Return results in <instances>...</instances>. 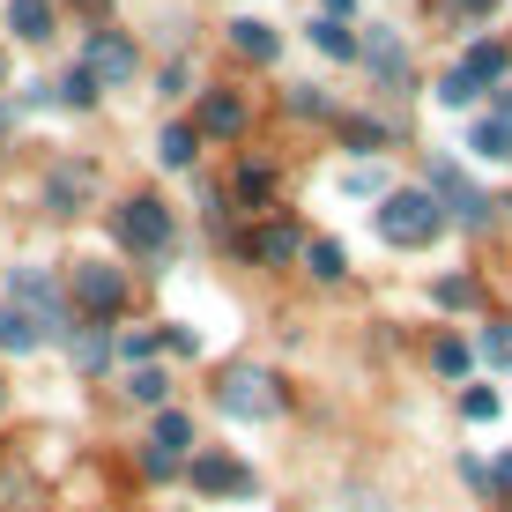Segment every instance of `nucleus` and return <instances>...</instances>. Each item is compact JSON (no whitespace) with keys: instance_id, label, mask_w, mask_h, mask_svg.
<instances>
[{"instance_id":"423d86ee","label":"nucleus","mask_w":512,"mask_h":512,"mask_svg":"<svg viewBox=\"0 0 512 512\" xmlns=\"http://www.w3.org/2000/svg\"><path fill=\"white\" fill-rule=\"evenodd\" d=\"M75 305L97 312V320H104V312H119V305H127V275L104 268V260H82V268H75Z\"/></svg>"},{"instance_id":"cd10ccee","label":"nucleus","mask_w":512,"mask_h":512,"mask_svg":"<svg viewBox=\"0 0 512 512\" xmlns=\"http://www.w3.org/2000/svg\"><path fill=\"white\" fill-rule=\"evenodd\" d=\"M38 490H30V475H0V512H23Z\"/></svg>"},{"instance_id":"393cba45","label":"nucleus","mask_w":512,"mask_h":512,"mask_svg":"<svg viewBox=\"0 0 512 512\" xmlns=\"http://www.w3.org/2000/svg\"><path fill=\"white\" fill-rule=\"evenodd\" d=\"M475 97H483V82H468L461 67H453V75L438 82V104H453V112H461V104H475Z\"/></svg>"},{"instance_id":"2f4dec72","label":"nucleus","mask_w":512,"mask_h":512,"mask_svg":"<svg viewBox=\"0 0 512 512\" xmlns=\"http://www.w3.org/2000/svg\"><path fill=\"white\" fill-rule=\"evenodd\" d=\"M483 349H490L498 364H512V327H490V334H483Z\"/></svg>"},{"instance_id":"9d476101","label":"nucleus","mask_w":512,"mask_h":512,"mask_svg":"<svg viewBox=\"0 0 512 512\" xmlns=\"http://www.w3.org/2000/svg\"><path fill=\"white\" fill-rule=\"evenodd\" d=\"M52 334H45V320L38 312H23V305H0V349L8 357H30V349H45Z\"/></svg>"},{"instance_id":"473e14b6","label":"nucleus","mask_w":512,"mask_h":512,"mask_svg":"<svg viewBox=\"0 0 512 512\" xmlns=\"http://www.w3.org/2000/svg\"><path fill=\"white\" fill-rule=\"evenodd\" d=\"M342 186H349V193H379L386 179H379V171H372V164H364V171H349V179H342Z\"/></svg>"},{"instance_id":"f03ea898","label":"nucleus","mask_w":512,"mask_h":512,"mask_svg":"<svg viewBox=\"0 0 512 512\" xmlns=\"http://www.w3.org/2000/svg\"><path fill=\"white\" fill-rule=\"evenodd\" d=\"M438 231H446V216H438L431 193H386V208H379V238L386 245H431Z\"/></svg>"},{"instance_id":"f8f14e48","label":"nucleus","mask_w":512,"mask_h":512,"mask_svg":"<svg viewBox=\"0 0 512 512\" xmlns=\"http://www.w3.org/2000/svg\"><path fill=\"white\" fill-rule=\"evenodd\" d=\"M8 30L30 38V45H45L52 38V0H8Z\"/></svg>"},{"instance_id":"5701e85b","label":"nucleus","mask_w":512,"mask_h":512,"mask_svg":"<svg viewBox=\"0 0 512 512\" xmlns=\"http://www.w3.org/2000/svg\"><path fill=\"white\" fill-rule=\"evenodd\" d=\"M468 141H475L483 156H512V119H483V127H475Z\"/></svg>"},{"instance_id":"6e6552de","label":"nucleus","mask_w":512,"mask_h":512,"mask_svg":"<svg viewBox=\"0 0 512 512\" xmlns=\"http://www.w3.org/2000/svg\"><path fill=\"white\" fill-rule=\"evenodd\" d=\"M97 193V171L90 164H52V179H45V208H60V216H75L82 201Z\"/></svg>"},{"instance_id":"4468645a","label":"nucleus","mask_w":512,"mask_h":512,"mask_svg":"<svg viewBox=\"0 0 512 512\" xmlns=\"http://www.w3.org/2000/svg\"><path fill=\"white\" fill-rule=\"evenodd\" d=\"M238 127H245V104L238 97H223V90L201 97V134H238Z\"/></svg>"},{"instance_id":"39448f33","label":"nucleus","mask_w":512,"mask_h":512,"mask_svg":"<svg viewBox=\"0 0 512 512\" xmlns=\"http://www.w3.org/2000/svg\"><path fill=\"white\" fill-rule=\"evenodd\" d=\"M186 446H193V423H186L179 409H164V416H156V431H149L141 468H149V475H179V468H186Z\"/></svg>"},{"instance_id":"bb28decb","label":"nucleus","mask_w":512,"mask_h":512,"mask_svg":"<svg viewBox=\"0 0 512 512\" xmlns=\"http://www.w3.org/2000/svg\"><path fill=\"white\" fill-rule=\"evenodd\" d=\"M461 416H468V423H490V416H498V394H490V386H468V394H461Z\"/></svg>"},{"instance_id":"f257e3e1","label":"nucleus","mask_w":512,"mask_h":512,"mask_svg":"<svg viewBox=\"0 0 512 512\" xmlns=\"http://www.w3.org/2000/svg\"><path fill=\"white\" fill-rule=\"evenodd\" d=\"M216 409L238 416V423H268L282 409V394H275V379L260 372V364H231V372L216 379Z\"/></svg>"},{"instance_id":"6ab92c4d","label":"nucleus","mask_w":512,"mask_h":512,"mask_svg":"<svg viewBox=\"0 0 512 512\" xmlns=\"http://www.w3.org/2000/svg\"><path fill=\"white\" fill-rule=\"evenodd\" d=\"M461 75H468V82H505V52H498V45H475L468 60H461Z\"/></svg>"},{"instance_id":"7ed1b4c3","label":"nucleus","mask_w":512,"mask_h":512,"mask_svg":"<svg viewBox=\"0 0 512 512\" xmlns=\"http://www.w3.org/2000/svg\"><path fill=\"white\" fill-rule=\"evenodd\" d=\"M112 223H119V245H127V253H141V260L171 253V216H164V201H149V193H134Z\"/></svg>"},{"instance_id":"72a5a7b5","label":"nucleus","mask_w":512,"mask_h":512,"mask_svg":"<svg viewBox=\"0 0 512 512\" xmlns=\"http://www.w3.org/2000/svg\"><path fill=\"white\" fill-rule=\"evenodd\" d=\"M490 490H498V498H512V461H498V468H490Z\"/></svg>"},{"instance_id":"ddd939ff","label":"nucleus","mask_w":512,"mask_h":512,"mask_svg":"<svg viewBox=\"0 0 512 512\" xmlns=\"http://www.w3.org/2000/svg\"><path fill=\"white\" fill-rule=\"evenodd\" d=\"M231 45L245 52V60H275V52H282V38L268 23H253V15H238V23H231Z\"/></svg>"},{"instance_id":"412c9836","label":"nucleus","mask_w":512,"mask_h":512,"mask_svg":"<svg viewBox=\"0 0 512 512\" xmlns=\"http://www.w3.org/2000/svg\"><path fill=\"white\" fill-rule=\"evenodd\" d=\"M364 52H372V67H379V75H386V82H394V75H409V52H401L394 38H386V30H379V38H372V45H364Z\"/></svg>"},{"instance_id":"c85d7f7f","label":"nucleus","mask_w":512,"mask_h":512,"mask_svg":"<svg viewBox=\"0 0 512 512\" xmlns=\"http://www.w3.org/2000/svg\"><path fill=\"white\" fill-rule=\"evenodd\" d=\"M104 357H112V342H104V334H75V364H82V372H97Z\"/></svg>"},{"instance_id":"20e7f679","label":"nucleus","mask_w":512,"mask_h":512,"mask_svg":"<svg viewBox=\"0 0 512 512\" xmlns=\"http://www.w3.org/2000/svg\"><path fill=\"white\" fill-rule=\"evenodd\" d=\"M431 186H438V193H431V201H438V216H461L468 231H483V223H490V201H483V193H475L453 164H431Z\"/></svg>"},{"instance_id":"a211bd4d","label":"nucleus","mask_w":512,"mask_h":512,"mask_svg":"<svg viewBox=\"0 0 512 512\" xmlns=\"http://www.w3.org/2000/svg\"><path fill=\"white\" fill-rule=\"evenodd\" d=\"M431 364H438V372H446V379H468V364H475V349L461 342V334H446V342H438V349H431Z\"/></svg>"},{"instance_id":"7c9ffc66","label":"nucleus","mask_w":512,"mask_h":512,"mask_svg":"<svg viewBox=\"0 0 512 512\" xmlns=\"http://www.w3.org/2000/svg\"><path fill=\"white\" fill-rule=\"evenodd\" d=\"M60 97H67V104H97V82H90V75H82V67H75V75L60 82Z\"/></svg>"},{"instance_id":"c9c22d12","label":"nucleus","mask_w":512,"mask_h":512,"mask_svg":"<svg viewBox=\"0 0 512 512\" xmlns=\"http://www.w3.org/2000/svg\"><path fill=\"white\" fill-rule=\"evenodd\" d=\"M453 8H468V15H483V8H490V0H453Z\"/></svg>"},{"instance_id":"1a4fd4ad","label":"nucleus","mask_w":512,"mask_h":512,"mask_svg":"<svg viewBox=\"0 0 512 512\" xmlns=\"http://www.w3.org/2000/svg\"><path fill=\"white\" fill-rule=\"evenodd\" d=\"M15 305H23V312H38L45 334H67V327H60V320H67V312H60V290H52V282H45L38 268H23V275H15Z\"/></svg>"},{"instance_id":"b1692460","label":"nucleus","mask_w":512,"mask_h":512,"mask_svg":"<svg viewBox=\"0 0 512 512\" xmlns=\"http://www.w3.org/2000/svg\"><path fill=\"white\" fill-rule=\"evenodd\" d=\"M431 297H438V305H461V312H468L475 297H483V282H475V275H446V282H438Z\"/></svg>"},{"instance_id":"dca6fc26","label":"nucleus","mask_w":512,"mask_h":512,"mask_svg":"<svg viewBox=\"0 0 512 512\" xmlns=\"http://www.w3.org/2000/svg\"><path fill=\"white\" fill-rule=\"evenodd\" d=\"M312 45H320L327 60H349V52H357V30L334 23V15H320V23H312Z\"/></svg>"},{"instance_id":"a878e982","label":"nucleus","mask_w":512,"mask_h":512,"mask_svg":"<svg viewBox=\"0 0 512 512\" xmlns=\"http://www.w3.org/2000/svg\"><path fill=\"white\" fill-rule=\"evenodd\" d=\"M134 401H149V409H164V394H171V379L164 372H134V386H127Z\"/></svg>"},{"instance_id":"9b49d317","label":"nucleus","mask_w":512,"mask_h":512,"mask_svg":"<svg viewBox=\"0 0 512 512\" xmlns=\"http://www.w3.org/2000/svg\"><path fill=\"white\" fill-rule=\"evenodd\" d=\"M193 483H201V490H238V498H245V490H253V468L208 453V461H193Z\"/></svg>"},{"instance_id":"c756f323","label":"nucleus","mask_w":512,"mask_h":512,"mask_svg":"<svg viewBox=\"0 0 512 512\" xmlns=\"http://www.w3.org/2000/svg\"><path fill=\"white\" fill-rule=\"evenodd\" d=\"M342 141H357V149H379L386 127H372V119H342Z\"/></svg>"},{"instance_id":"aec40b11","label":"nucleus","mask_w":512,"mask_h":512,"mask_svg":"<svg viewBox=\"0 0 512 512\" xmlns=\"http://www.w3.org/2000/svg\"><path fill=\"white\" fill-rule=\"evenodd\" d=\"M305 260H312V275H320V282H334V275L349 268V253H342L334 238H312V245H305Z\"/></svg>"},{"instance_id":"f704fd0d","label":"nucleus","mask_w":512,"mask_h":512,"mask_svg":"<svg viewBox=\"0 0 512 512\" xmlns=\"http://www.w3.org/2000/svg\"><path fill=\"white\" fill-rule=\"evenodd\" d=\"M349 8H357V0H327V15H334V23H349Z\"/></svg>"},{"instance_id":"f3484780","label":"nucleus","mask_w":512,"mask_h":512,"mask_svg":"<svg viewBox=\"0 0 512 512\" xmlns=\"http://www.w3.org/2000/svg\"><path fill=\"white\" fill-rule=\"evenodd\" d=\"M193 149H201V134H193V127H164V134H156V156H164L171 171H186Z\"/></svg>"},{"instance_id":"2eb2a0df","label":"nucleus","mask_w":512,"mask_h":512,"mask_svg":"<svg viewBox=\"0 0 512 512\" xmlns=\"http://www.w3.org/2000/svg\"><path fill=\"white\" fill-rule=\"evenodd\" d=\"M245 253L253 260H290L297 253V223H268L260 238H245Z\"/></svg>"},{"instance_id":"4be33fe9","label":"nucleus","mask_w":512,"mask_h":512,"mask_svg":"<svg viewBox=\"0 0 512 512\" xmlns=\"http://www.w3.org/2000/svg\"><path fill=\"white\" fill-rule=\"evenodd\" d=\"M238 201H245V208H268V201H275V179H268L260 164H245V171H238Z\"/></svg>"},{"instance_id":"0eeeda50","label":"nucleus","mask_w":512,"mask_h":512,"mask_svg":"<svg viewBox=\"0 0 512 512\" xmlns=\"http://www.w3.org/2000/svg\"><path fill=\"white\" fill-rule=\"evenodd\" d=\"M82 75L90 82H134V45L119 30H97L90 52H82Z\"/></svg>"}]
</instances>
